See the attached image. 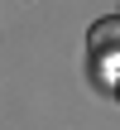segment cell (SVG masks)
<instances>
[{
    "mask_svg": "<svg viewBox=\"0 0 120 130\" xmlns=\"http://www.w3.org/2000/svg\"><path fill=\"white\" fill-rule=\"evenodd\" d=\"M87 48H91V63L101 72H120V14H106V19L91 24Z\"/></svg>",
    "mask_w": 120,
    "mask_h": 130,
    "instance_id": "obj_1",
    "label": "cell"
},
{
    "mask_svg": "<svg viewBox=\"0 0 120 130\" xmlns=\"http://www.w3.org/2000/svg\"><path fill=\"white\" fill-rule=\"evenodd\" d=\"M115 92H120V82H115Z\"/></svg>",
    "mask_w": 120,
    "mask_h": 130,
    "instance_id": "obj_2",
    "label": "cell"
}]
</instances>
